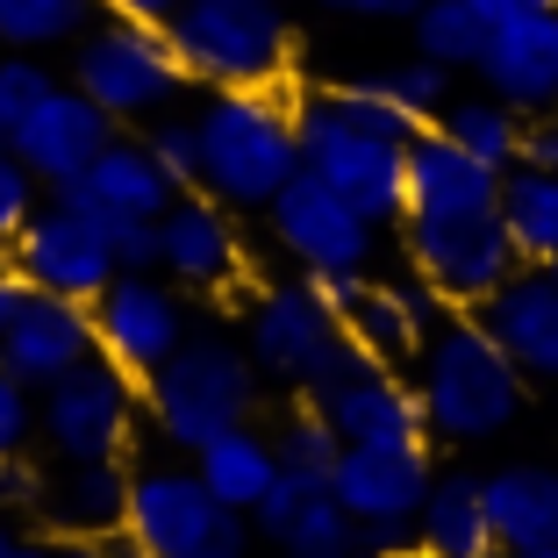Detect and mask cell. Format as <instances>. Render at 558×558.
I'll return each instance as SVG.
<instances>
[{
  "instance_id": "obj_1",
  "label": "cell",
  "mask_w": 558,
  "mask_h": 558,
  "mask_svg": "<svg viewBox=\"0 0 558 558\" xmlns=\"http://www.w3.org/2000/svg\"><path fill=\"white\" fill-rule=\"evenodd\" d=\"M415 136H423V122H409L373 80L301 94V172L337 186L359 215H373L379 230L387 222L401 230V215H409V144Z\"/></svg>"
},
{
  "instance_id": "obj_2",
  "label": "cell",
  "mask_w": 558,
  "mask_h": 558,
  "mask_svg": "<svg viewBox=\"0 0 558 558\" xmlns=\"http://www.w3.org/2000/svg\"><path fill=\"white\" fill-rule=\"evenodd\" d=\"M201 194L236 215H265L301 180V100L287 86H222L194 108Z\"/></svg>"
},
{
  "instance_id": "obj_3",
  "label": "cell",
  "mask_w": 558,
  "mask_h": 558,
  "mask_svg": "<svg viewBox=\"0 0 558 558\" xmlns=\"http://www.w3.org/2000/svg\"><path fill=\"white\" fill-rule=\"evenodd\" d=\"M258 395H265V373L251 359L244 329L222 323V315H201L194 337L144 379V423L165 451L194 459L222 429L258 423Z\"/></svg>"
},
{
  "instance_id": "obj_4",
  "label": "cell",
  "mask_w": 558,
  "mask_h": 558,
  "mask_svg": "<svg viewBox=\"0 0 558 558\" xmlns=\"http://www.w3.org/2000/svg\"><path fill=\"white\" fill-rule=\"evenodd\" d=\"M415 395H423L429 437L444 444H487L501 429H515L530 379L509 351L494 344V329L465 308H444V323L429 329L423 359H415Z\"/></svg>"
},
{
  "instance_id": "obj_5",
  "label": "cell",
  "mask_w": 558,
  "mask_h": 558,
  "mask_svg": "<svg viewBox=\"0 0 558 558\" xmlns=\"http://www.w3.org/2000/svg\"><path fill=\"white\" fill-rule=\"evenodd\" d=\"M236 329H244L258 373L272 379V387H287L294 401H323L329 387H344V379L365 365V351L351 344L337 301H329L308 272L251 287L244 323H236Z\"/></svg>"
},
{
  "instance_id": "obj_6",
  "label": "cell",
  "mask_w": 558,
  "mask_h": 558,
  "mask_svg": "<svg viewBox=\"0 0 558 558\" xmlns=\"http://www.w3.org/2000/svg\"><path fill=\"white\" fill-rule=\"evenodd\" d=\"M194 86H287L294 72V15L279 0H180L165 22Z\"/></svg>"
},
{
  "instance_id": "obj_7",
  "label": "cell",
  "mask_w": 558,
  "mask_h": 558,
  "mask_svg": "<svg viewBox=\"0 0 558 558\" xmlns=\"http://www.w3.org/2000/svg\"><path fill=\"white\" fill-rule=\"evenodd\" d=\"M72 86L94 108H108L122 130H144V122L186 108V86L194 80H186L180 50H172V29L108 15L86 44H72Z\"/></svg>"
},
{
  "instance_id": "obj_8",
  "label": "cell",
  "mask_w": 558,
  "mask_h": 558,
  "mask_svg": "<svg viewBox=\"0 0 558 558\" xmlns=\"http://www.w3.org/2000/svg\"><path fill=\"white\" fill-rule=\"evenodd\" d=\"M122 537L144 558H251L258 523L222 509V501L201 487L194 459H150V465H136L130 530H122Z\"/></svg>"
},
{
  "instance_id": "obj_9",
  "label": "cell",
  "mask_w": 558,
  "mask_h": 558,
  "mask_svg": "<svg viewBox=\"0 0 558 558\" xmlns=\"http://www.w3.org/2000/svg\"><path fill=\"white\" fill-rule=\"evenodd\" d=\"M401 251H409L415 279H423L429 294H437L444 308H465V315H480L515 272H523V251H515L501 208L494 215H437V222H429V215H409V222H401Z\"/></svg>"
},
{
  "instance_id": "obj_10",
  "label": "cell",
  "mask_w": 558,
  "mask_h": 558,
  "mask_svg": "<svg viewBox=\"0 0 558 558\" xmlns=\"http://www.w3.org/2000/svg\"><path fill=\"white\" fill-rule=\"evenodd\" d=\"M136 429H144V379L122 365L94 359L50 395H36V444L50 465H94V459H130Z\"/></svg>"
},
{
  "instance_id": "obj_11",
  "label": "cell",
  "mask_w": 558,
  "mask_h": 558,
  "mask_svg": "<svg viewBox=\"0 0 558 558\" xmlns=\"http://www.w3.org/2000/svg\"><path fill=\"white\" fill-rule=\"evenodd\" d=\"M265 236H272L279 258L308 279H373V258H379V222L359 215L337 186L315 180V172H301L265 208Z\"/></svg>"
},
{
  "instance_id": "obj_12",
  "label": "cell",
  "mask_w": 558,
  "mask_h": 558,
  "mask_svg": "<svg viewBox=\"0 0 558 558\" xmlns=\"http://www.w3.org/2000/svg\"><path fill=\"white\" fill-rule=\"evenodd\" d=\"M8 258H15V272L29 279L36 294L86 301V308H94V301L122 279V258H116L108 222H94L86 208H72V201H58V194L36 208V222L15 236Z\"/></svg>"
},
{
  "instance_id": "obj_13",
  "label": "cell",
  "mask_w": 558,
  "mask_h": 558,
  "mask_svg": "<svg viewBox=\"0 0 558 558\" xmlns=\"http://www.w3.org/2000/svg\"><path fill=\"white\" fill-rule=\"evenodd\" d=\"M201 308L186 287H172L165 272H122L108 294L94 301V337H100V359L122 365L130 379H150L172 351L194 337Z\"/></svg>"
},
{
  "instance_id": "obj_14",
  "label": "cell",
  "mask_w": 558,
  "mask_h": 558,
  "mask_svg": "<svg viewBox=\"0 0 558 558\" xmlns=\"http://www.w3.org/2000/svg\"><path fill=\"white\" fill-rule=\"evenodd\" d=\"M158 272L172 287H186L194 301H222L251 279V251L236 230V208L208 194H180L158 222Z\"/></svg>"
},
{
  "instance_id": "obj_15",
  "label": "cell",
  "mask_w": 558,
  "mask_h": 558,
  "mask_svg": "<svg viewBox=\"0 0 558 558\" xmlns=\"http://www.w3.org/2000/svg\"><path fill=\"white\" fill-rule=\"evenodd\" d=\"M329 301H337V315H344L351 344L365 351L373 365H415L429 344V329L444 323V301L429 294L423 279H315Z\"/></svg>"
},
{
  "instance_id": "obj_16",
  "label": "cell",
  "mask_w": 558,
  "mask_h": 558,
  "mask_svg": "<svg viewBox=\"0 0 558 558\" xmlns=\"http://www.w3.org/2000/svg\"><path fill=\"white\" fill-rule=\"evenodd\" d=\"M473 72L515 116H558V8H523V15L494 22Z\"/></svg>"
},
{
  "instance_id": "obj_17",
  "label": "cell",
  "mask_w": 558,
  "mask_h": 558,
  "mask_svg": "<svg viewBox=\"0 0 558 558\" xmlns=\"http://www.w3.org/2000/svg\"><path fill=\"white\" fill-rule=\"evenodd\" d=\"M94 359H100V337H94V308L86 301L36 294L15 315V329L0 337V373H15L29 395H50L58 379H72Z\"/></svg>"
},
{
  "instance_id": "obj_18",
  "label": "cell",
  "mask_w": 558,
  "mask_h": 558,
  "mask_svg": "<svg viewBox=\"0 0 558 558\" xmlns=\"http://www.w3.org/2000/svg\"><path fill=\"white\" fill-rule=\"evenodd\" d=\"M116 136H122V122L108 116V108H94V100L65 80L29 122H22V136L8 150H15V158L29 165L44 186H72V180H86V172H94L100 150L116 144Z\"/></svg>"
},
{
  "instance_id": "obj_19",
  "label": "cell",
  "mask_w": 558,
  "mask_h": 558,
  "mask_svg": "<svg viewBox=\"0 0 558 558\" xmlns=\"http://www.w3.org/2000/svg\"><path fill=\"white\" fill-rule=\"evenodd\" d=\"M315 409L337 423L344 444H379V451H429V415L415 379H401L395 365H373L365 359L344 387H329Z\"/></svg>"
},
{
  "instance_id": "obj_20",
  "label": "cell",
  "mask_w": 558,
  "mask_h": 558,
  "mask_svg": "<svg viewBox=\"0 0 558 558\" xmlns=\"http://www.w3.org/2000/svg\"><path fill=\"white\" fill-rule=\"evenodd\" d=\"M437 487V465L429 451H379V444H344V459L329 473V494L351 509L359 530H379V523H415Z\"/></svg>"
},
{
  "instance_id": "obj_21",
  "label": "cell",
  "mask_w": 558,
  "mask_h": 558,
  "mask_svg": "<svg viewBox=\"0 0 558 558\" xmlns=\"http://www.w3.org/2000/svg\"><path fill=\"white\" fill-rule=\"evenodd\" d=\"M130 487H136V465L130 459L50 465L44 501H36V530H44V537L108 544V537H122V530H130Z\"/></svg>"
},
{
  "instance_id": "obj_22",
  "label": "cell",
  "mask_w": 558,
  "mask_h": 558,
  "mask_svg": "<svg viewBox=\"0 0 558 558\" xmlns=\"http://www.w3.org/2000/svg\"><path fill=\"white\" fill-rule=\"evenodd\" d=\"M480 323L494 329V344L523 365V379L558 387V279L544 272V265H523V272L480 308Z\"/></svg>"
},
{
  "instance_id": "obj_23",
  "label": "cell",
  "mask_w": 558,
  "mask_h": 558,
  "mask_svg": "<svg viewBox=\"0 0 558 558\" xmlns=\"http://www.w3.org/2000/svg\"><path fill=\"white\" fill-rule=\"evenodd\" d=\"M501 208V172L480 165L465 144H451L444 130H423L409 144V215H494ZM401 215V222H409Z\"/></svg>"
},
{
  "instance_id": "obj_24",
  "label": "cell",
  "mask_w": 558,
  "mask_h": 558,
  "mask_svg": "<svg viewBox=\"0 0 558 558\" xmlns=\"http://www.w3.org/2000/svg\"><path fill=\"white\" fill-rule=\"evenodd\" d=\"M80 194H86V208H100L108 222H116V215H130V222H165V208H172L186 186L158 165V150H150L144 136L122 130L116 144L100 150V165L80 180Z\"/></svg>"
},
{
  "instance_id": "obj_25",
  "label": "cell",
  "mask_w": 558,
  "mask_h": 558,
  "mask_svg": "<svg viewBox=\"0 0 558 558\" xmlns=\"http://www.w3.org/2000/svg\"><path fill=\"white\" fill-rule=\"evenodd\" d=\"M487 494V523L501 537V558L530 551V544H558V473L537 459H515V465H494L480 480Z\"/></svg>"
},
{
  "instance_id": "obj_26",
  "label": "cell",
  "mask_w": 558,
  "mask_h": 558,
  "mask_svg": "<svg viewBox=\"0 0 558 558\" xmlns=\"http://www.w3.org/2000/svg\"><path fill=\"white\" fill-rule=\"evenodd\" d=\"M194 473H201V487L222 501V509H236V515H258V501L279 487V444H272V429H258V423H236V429H222L215 444H201L194 451Z\"/></svg>"
},
{
  "instance_id": "obj_27",
  "label": "cell",
  "mask_w": 558,
  "mask_h": 558,
  "mask_svg": "<svg viewBox=\"0 0 558 558\" xmlns=\"http://www.w3.org/2000/svg\"><path fill=\"white\" fill-rule=\"evenodd\" d=\"M415 558H501L487 523V494L473 473H437L423 515H415Z\"/></svg>"
},
{
  "instance_id": "obj_28",
  "label": "cell",
  "mask_w": 558,
  "mask_h": 558,
  "mask_svg": "<svg viewBox=\"0 0 558 558\" xmlns=\"http://www.w3.org/2000/svg\"><path fill=\"white\" fill-rule=\"evenodd\" d=\"M108 22L100 0H0V50H72Z\"/></svg>"
},
{
  "instance_id": "obj_29",
  "label": "cell",
  "mask_w": 558,
  "mask_h": 558,
  "mask_svg": "<svg viewBox=\"0 0 558 558\" xmlns=\"http://www.w3.org/2000/svg\"><path fill=\"white\" fill-rule=\"evenodd\" d=\"M451 144H465L480 165H494V172H515L523 165V130H530V116H515L509 100H494V94H459L451 108H444V122H437Z\"/></svg>"
},
{
  "instance_id": "obj_30",
  "label": "cell",
  "mask_w": 558,
  "mask_h": 558,
  "mask_svg": "<svg viewBox=\"0 0 558 558\" xmlns=\"http://www.w3.org/2000/svg\"><path fill=\"white\" fill-rule=\"evenodd\" d=\"M501 222H509L523 265H551L558 258V172H537V165L501 172Z\"/></svg>"
},
{
  "instance_id": "obj_31",
  "label": "cell",
  "mask_w": 558,
  "mask_h": 558,
  "mask_svg": "<svg viewBox=\"0 0 558 558\" xmlns=\"http://www.w3.org/2000/svg\"><path fill=\"white\" fill-rule=\"evenodd\" d=\"M409 29H415V58H429V65H444V72H473L494 22L480 15L473 0H429Z\"/></svg>"
},
{
  "instance_id": "obj_32",
  "label": "cell",
  "mask_w": 558,
  "mask_h": 558,
  "mask_svg": "<svg viewBox=\"0 0 558 558\" xmlns=\"http://www.w3.org/2000/svg\"><path fill=\"white\" fill-rule=\"evenodd\" d=\"M272 444H279V465H287V473L323 480V487H329V473H337V459H344V437H337V423H329L315 401H294V409L279 415Z\"/></svg>"
},
{
  "instance_id": "obj_33",
  "label": "cell",
  "mask_w": 558,
  "mask_h": 558,
  "mask_svg": "<svg viewBox=\"0 0 558 558\" xmlns=\"http://www.w3.org/2000/svg\"><path fill=\"white\" fill-rule=\"evenodd\" d=\"M365 80H373L379 94L395 100V108H401L409 122H423V130H437V122H444V108L459 100V94H451V72H444V65H429V58H401V65L365 72Z\"/></svg>"
},
{
  "instance_id": "obj_34",
  "label": "cell",
  "mask_w": 558,
  "mask_h": 558,
  "mask_svg": "<svg viewBox=\"0 0 558 558\" xmlns=\"http://www.w3.org/2000/svg\"><path fill=\"white\" fill-rule=\"evenodd\" d=\"M344 551H359V523H351V509L323 487L308 509L287 523V537H279V558H344Z\"/></svg>"
},
{
  "instance_id": "obj_35",
  "label": "cell",
  "mask_w": 558,
  "mask_h": 558,
  "mask_svg": "<svg viewBox=\"0 0 558 558\" xmlns=\"http://www.w3.org/2000/svg\"><path fill=\"white\" fill-rule=\"evenodd\" d=\"M58 86H65V80H58L44 58H29V50H0V150L15 144L22 122H29Z\"/></svg>"
},
{
  "instance_id": "obj_36",
  "label": "cell",
  "mask_w": 558,
  "mask_h": 558,
  "mask_svg": "<svg viewBox=\"0 0 558 558\" xmlns=\"http://www.w3.org/2000/svg\"><path fill=\"white\" fill-rule=\"evenodd\" d=\"M136 136H144V144L158 150V165L186 186V194H201V122H194V108H172V116L144 122Z\"/></svg>"
},
{
  "instance_id": "obj_37",
  "label": "cell",
  "mask_w": 558,
  "mask_h": 558,
  "mask_svg": "<svg viewBox=\"0 0 558 558\" xmlns=\"http://www.w3.org/2000/svg\"><path fill=\"white\" fill-rule=\"evenodd\" d=\"M44 201H50V186L36 180L15 150H0V258L15 251V236L36 222V208H44Z\"/></svg>"
},
{
  "instance_id": "obj_38",
  "label": "cell",
  "mask_w": 558,
  "mask_h": 558,
  "mask_svg": "<svg viewBox=\"0 0 558 558\" xmlns=\"http://www.w3.org/2000/svg\"><path fill=\"white\" fill-rule=\"evenodd\" d=\"M29 444H36V395L15 373H0V465L29 459Z\"/></svg>"
},
{
  "instance_id": "obj_39",
  "label": "cell",
  "mask_w": 558,
  "mask_h": 558,
  "mask_svg": "<svg viewBox=\"0 0 558 558\" xmlns=\"http://www.w3.org/2000/svg\"><path fill=\"white\" fill-rule=\"evenodd\" d=\"M315 494H323V480H301V473H279V487H272V494H265V501H258V515H251V523H258V537H265V544H279V537H287V523H294V515H301V509H308Z\"/></svg>"
},
{
  "instance_id": "obj_40",
  "label": "cell",
  "mask_w": 558,
  "mask_h": 558,
  "mask_svg": "<svg viewBox=\"0 0 558 558\" xmlns=\"http://www.w3.org/2000/svg\"><path fill=\"white\" fill-rule=\"evenodd\" d=\"M44 465H36V459H8V465H0V509H8V515H29V523H36V501H44Z\"/></svg>"
},
{
  "instance_id": "obj_41",
  "label": "cell",
  "mask_w": 558,
  "mask_h": 558,
  "mask_svg": "<svg viewBox=\"0 0 558 558\" xmlns=\"http://www.w3.org/2000/svg\"><path fill=\"white\" fill-rule=\"evenodd\" d=\"M108 236H116L122 272H158V222H130V215H122Z\"/></svg>"
},
{
  "instance_id": "obj_42",
  "label": "cell",
  "mask_w": 558,
  "mask_h": 558,
  "mask_svg": "<svg viewBox=\"0 0 558 558\" xmlns=\"http://www.w3.org/2000/svg\"><path fill=\"white\" fill-rule=\"evenodd\" d=\"M323 15H344V22H415L429 0H315Z\"/></svg>"
},
{
  "instance_id": "obj_43",
  "label": "cell",
  "mask_w": 558,
  "mask_h": 558,
  "mask_svg": "<svg viewBox=\"0 0 558 558\" xmlns=\"http://www.w3.org/2000/svg\"><path fill=\"white\" fill-rule=\"evenodd\" d=\"M50 551V537L29 523V515H8L0 509V558H44Z\"/></svg>"
},
{
  "instance_id": "obj_44",
  "label": "cell",
  "mask_w": 558,
  "mask_h": 558,
  "mask_svg": "<svg viewBox=\"0 0 558 558\" xmlns=\"http://www.w3.org/2000/svg\"><path fill=\"white\" fill-rule=\"evenodd\" d=\"M29 301H36V287H29V279L15 272V258H0V337L15 329V315L29 308Z\"/></svg>"
},
{
  "instance_id": "obj_45",
  "label": "cell",
  "mask_w": 558,
  "mask_h": 558,
  "mask_svg": "<svg viewBox=\"0 0 558 558\" xmlns=\"http://www.w3.org/2000/svg\"><path fill=\"white\" fill-rule=\"evenodd\" d=\"M523 165H537V172H558V116H537L523 130Z\"/></svg>"
},
{
  "instance_id": "obj_46",
  "label": "cell",
  "mask_w": 558,
  "mask_h": 558,
  "mask_svg": "<svg viewBox=\"0 0 558 558\" xmlns=\"http://www.w3.org/2000/svg\"><path fill=\"white\" fill-rule=\"evenodd\" d=\"M44 558H144L130 537H108V544H86V537H50Z\"/></svg>"
},
{
  "instance_id": "obj_47",
  "label": "cell",
  "mask_w": 558,
  "mask_h": 558,
  "mask_svg": "<svg viewBox=\"0 0 558 558\" xmlns=\"http://www.w3.org/2000/svg\"><path fill=\"white\" fill-rule=\"evenodd\" d=\"M100 8H108V15H122V22H172L180 15V0H100Z\"/></svg>"
},
{
  "instance_id": "obj_48",
  "label": "cell",
  "mask_w": 558,
  "mask_h": 558,
  "mask_svg": "<svg viewBox=\"0 0 558 558\" xmlns=\"http://www.w3.org/2000/svg\"><path fill=\"white\" fill-rule=\"evenodd\" d=\"M509 558H558V544H530V551H509Z\"/></svg>"
},
{
  "instance_id": "obj_49",
  "label": "cell",
  "mask_w": 558,
  "mask_h": 558,
  "mask_svg": "<svg viewBox=\"0 0 558 558\" xmlns=\"http://www.w3.org/2000/svg\"><path fill=\"white\" fill-rule=\"evenodd\" d=\"M344 558H379V551H365V544H359V551H344Z\"/></svg>"
},
{
  "instance_id": "obj_50",
  "label": "cell",
  "mask_w": 558,
  "mask_h": 558,
  "mask_svg": "<svg viewBox=\"0 0 558 558\" xmlns=\"http://www.w3.org/2000/svg\"><path fill=\"white\" fill-rule=\"evenodd\" d=\"M530 8H558V0H530Z\"/></svg>"
},
{
  "instance_id": "obj_51",
  "label": "cell",
  "mask_w": 558,
  "mask_h": 558,
  "mask_svg": "<svg viewBox=\"0 0 558 558\" xmlns=\"http://www.w3.org/2000/svg\"><path fill=\"white\" fill-rule=\"evenodd\" d=\"M544 272H551V279H558V258H551V265H544Z\"/></svg>"
}]
</instances>
